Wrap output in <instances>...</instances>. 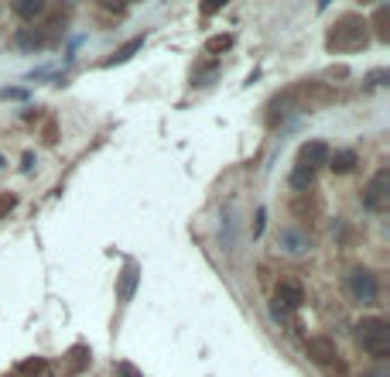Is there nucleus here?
I'll return each mask as SVG.
<instances>
[{"mask_svg": "<svg viewBox=\"0 0 390 377\" xmlns=\"http://www.w3.org/2000/svg\"><path fill=\"white\" fill-rule=\"evenodd\" d=\"M366 42H370V24H366V17H359V14H343V17H336V24H332L329 35H325V45H329L332 52H359Z\"/></svg>", "mask_w": 390, "mask_h": 377, "instance_id": "1", "label": "nucleus"}, {"mask_svg": "<svg viewBox=\"0 0 390 377\" xmlns=\"http://www.w3.org/2000/svg\"><path fill=\"white\" fill-rule=\"evenodd\" d=\"M356 343L363 346V353H370L373 360H387L390 357V326L380 316H363L356 323Z\"/></svg>", "mask_w": 390, "mask_h": 377, "instance_id": "2", "label": "nucleus"}, {"mask_svg": "<svg viewBox=\"0 0 390 377\" xmlns=\"http://www.w3.org/2000/svg\"><path fill=\"white\" fill-rule=\"evenodd\" d=\"M346 292L359 305H373L377 295H380V282H377V275L370 268H356V271L346 275Z\"/></svg>", "mask_w": 390, "mask_h": 377, "instance_id": "3", "label": "nucleus"}, {"mask_svg": "<svg viewBox=\"0 0 390 377\" xmlns=\"http://www.w3.org/2000/svg\"><path fill=\"white\" fill-rule=\"evenodd\" d=\"M363 206L370 213H387V206H390V171L387 168H380V171L366 182V189H363Z\"/></svg>", "mask_w": 390, "mask_h": 377, "instance_id": "4", "label": "nucleus"}, {"mask_svg": "<svg viewBox=\"0 0 390 377\" xmlns=\"http://www.w3.org/2000/svg\"><path fill=\"white\" fill-rule=\"evenodd\" d=\"M305 353H309V360L318 364V367H329V364L339 360V346H336V339H329V336H309V339H305Z\"/></svg>", "mask_w": 390, "mask_h": 377, "instance_id": "5", "label": "nucleus"}, {"mask_svg": "<svg viewBox=\"0 0 390 377\" xmlns=\"http://www.w3.org/2000/svg\"><path fill=\"white\" fill-rule=\"evenodd\" d=\"M329 144L325 141H305L302 151H298V165L309 168V171H318L322 165H329Z\"/></svg>", "mask_w": 390, "mask_h": 377, "instance_id": "6", "label": "nucleus"}, {"mask_svg": "<svg viewBox=\"0 0 390 377\" xmlns=\"http://www.w3.org/2000/svg\"><path fill=\"white\" fill-rule=\"evenodd\" d=\"M277 244H281L284 254H305L312 247V237H309V230H302V226H284L281 237H277Z\"/></svg>", "mask_w": 390, "mask_h": 377, "instance_id": "7", "label": "nucleus"}, {"mask_svg": "<svg viewBox=\"0 0 390 377\" xmlns=\"http://www.w3.org/2000/svg\"><path fill=\"white\" fill-rule=\"evenodd\" d=\"M274 298L288 309V312H295V309H302V302H305V288L295 282V278H284V282H277V292Z\"/></svg>", "mask_w": 390, "mask_h": 377, "instance_id": "8", "label": "nucleus"}, {"mask_svg": "<svg viewBox=\"0 0 390 377\" xmlns=\"http://www.w3.org/2000/svg\"><path fill=\"white\" fill-rule=\"evenodd\" d=\"M137 282H141V271H137V264H127L123 271H120V282H117V302L120 305H127L134 292H137Z\"/></svg>", "mask_w": 390, "mask_h": 377, "instance_id": "9", "label": "nucleus"}, {"mask_svg": "<svg viewBox=\"0 0 390 377\" xmlns=\"http://www.w3.org/2000/svg\"><path fill=\"white\" fill-rule=\"evenodd\" d=\"M329 168H332L336 175H350L352 168H356V151H350V148H343V151L329 155Z\"/></svg>", "mask_w": 390, "mask_h": 377, "instance_id": "10", "label": "nucleus"}, {"mask_svg": "<svg viewBox=\"0 0 390 377\" xmlns=\"http://www.w3.org/2000/svg\"><path fill=\"white\" fill-rule=\"evenodd\" d=\"M312 182H315V171H309V168L298 165L295 171H291V189H295V192H309Z\"/></svg>", "mask_w": 390, "mask_h": 377, "instance_id": "11", "label": "nucleus"}, {"mask_svg": "<svg viewBox=\"0 0 390 377\" xmlns=\"http://www.w3.org/2000/svg\"><path fill=\"white\" fill-rule=\"evenodd\" d=\"M14 14L17 17H24V21H35L45 14V3L41 0H24V3H14Z\"/></svg>", "mask_w": 390, "mask_h": 377, "instance_id": "12", "label": "nucleus"}, {"mask_svg": "<svg viewBox=\"0 0 390 377\" xmlns=\"http://www.w3.org/2000/svg\"><path fill=\"white\" fill-rule=\"evenodd\" d=\"M48 42H52V35H41V31H21L17 35V45H24V48H45Z\"/></svg>", "mask_w": 390, "mask_h": 377, "instance_id": "13", "label": "nucleus"}, {"mask_svg": "<svg viewBox=\"0 0 390 377\" xmlns=\"http://www.w3.org/2000/svg\"><path fill=\"white\" fill-rule=\"evenodd\" d=\"M21 374L24 377H45L48 374V364H45L41 357H31V360H24V364H21Z\"/></svg>", "mask_w": 390, "mask_h": 377, "instance_id": "14", "label": "nucleus"}, {"mask_svg": "<svg viewBox=\"0 0 390 377\" xmlns=\"http://www.w3.org/2000/svg\"><path fill=\"white\" fill-rule=\"evenodd\" d=\"M387 14H390V7H387V3H380V7H377V14H373V24H377V35H380L384 42L390 38V31H387Z\"/></svg>", "mask_w": 390, "mask_h": 377, "instance_id": "15", "label": "nucleus"}, {"mask_svg": "<svg viewBox=\"0 0 390 377\" xmlns=\"http://www.w3.org/2000/svg\"><path fill=\"white\" fill-rule=\"evenodd\" d=\"M141 45H144V38H134V42H127V45H123V48L117 52V55H114V59L107 62V66H117V62H127V59H130V55H134V52H137Z\"/></svg>", "mask_w": 390, "mask_h": 377, "instance_id": "16", "label": "nucleus"}, {"mask_svg": "<svg viewBox=\"0 0 390 377\" xmlns=\"http://www.w3.org/2000/svg\"><path fill=\"white\" fill-rule=\"evenodd\" d=\"M230 45H233L230 35H216V38H209V42H205V48H209V52H226Z\"/></svg>", "mask_w": 390, "mask_h": 377, "instance_id": "17", "label": "nucleus"}, {"mask_svg": "<svg viewBox=\"0 0 390 377\" xmlns=\"http://www.w3.org/2000/svg\"><path fill=\"white\" fill-rule=\"evenodd\" d=\"M14 206H17V196H14V192H0V220L14 210Z\"/></svg>", "mask_w": 390, "mask_h": 377, "instance_id": "18", "label": "nucleus"}, {"mask_svg": "<svg viewBox=\"0 0 390 377\" xmlns=\"http://www.w3.org/2000/svg\"><path fill=\"white\" fill-rule=\"evenodd\" d=\"M329 377H346V364L343 360H336V364H329V367H322Z\"/></svg>", "mask_w": 390, "mask_h": 377, "instance_id": "19", "label": "nucleus"}, {"mask_svg": "<svg viewBox=\"0 0 390 377\" xmlns=\"http://www.w3.org/2000/svg\"><path fill=\"white\" fill-rule=\"evenodd\" d=\"M363 377H387V374H380V371H377V374H363Z\"/></svg>", "mask_w": 390, "mask_h": 377, "instance_id": "20", "label": "nucleus"}]
</instances>
